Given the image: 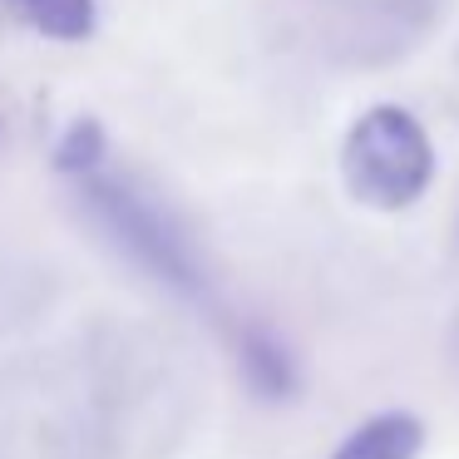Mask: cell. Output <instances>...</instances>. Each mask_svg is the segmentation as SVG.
I'll return each instance as SVG.
<instances>
[{
  "label": "cell",
  "mask_w": 459,
  "mask_h": 459,
  "mask_svg": "<svg viewBox=\"0 0 459 459\" xmlns=\"http://www.w3.org/2000/svg\"><path fill=\"white\" fill-rule=\"evenodd\" d=\"M341 178L351 198L376 212L420 203L435 183V143L405 104H376L351 124L341 143Z\"/></svg>",
  "instance_id": "cell-1"
},
{
  "label": "cell",
  "mask_w": 459,
  "mask_h": 459,
  "mask_svg": "<svg viewBox=\"0 0 459 459\" xmlns=\"http://www.w3.org/2000/svg\"><path fill=\"white\" fill-rule=\"evenodd\" d=\"M94 208L104 212V222H109V228L119 232V238L129 242L153 272H163V277L178 281V287H193L188 252H183V242L163 228V218L149 208V203H139L134 193L114 188V183H94Z\"/></svg>",
  "instance_id": "cell-2"
},
{
  "label": "cell",
  "mask_w": 459,
  "mask_h": 459,
  "mask_svg": "<svg viewBox=\"0 0 459 459\" xmlns=\"http://www.w3.org/2000/svg\"><path fill=\"white\" fill-rule=\"evenodd\" d=\"M425 445V425L405 410H385V415H370L366 425H356L331 459H415Z\"/></svg>",
  "instance_id": "cell-3"
},
{
  "label": "cell",
  "mask_w": 459,
  "mask_h": 459,
  "mask_svg": "<svg viewBox=\"0 0 459 459\" xmlns=\"http://www.w3.org/2000/svg\"><path fill=\"white\" fill-rule=\"evenodd\" d=\"M0 5L50 40H90L94 35V0H0Z\"/></svg>",
  "instance_id": "cell-4"
},
{
  "label": "cell",
  "mask_w": 459,
  "mask_h": 459,
  "mask_svg": "<svg viewBox=\"0 0 459 459\" xmlns=\"http://www.w3.org/2000/svg\"><path fill=\"white\" fill-rule=\"evenodd\" d=\"M242 370H247V380L262 390V395H272V400H281L291 385H297V366H291V356L272 336H262V331H252V336L242 341Z\"/></svg>",
  "instance_id": "cell-5"
},
{
  "label": "cell",
  "mask_w": 459,
  "mask_h": 459,
  "mask_svg": "<svg viewBox=\"0 0 459 459\" xmlns=\"http://www.w3.org/2000/svg\"><path fill=\"white\" fill-rule=\"evenodd\" d=\"M100 159H104V129L94 119H74L70 134L60 139V149H55V163H60L65 173L90 178V173L100 169Z\"/></svg>",
  "instance_id": "cell-6"
}]
</instances>
